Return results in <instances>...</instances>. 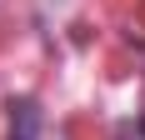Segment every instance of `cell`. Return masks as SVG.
Wrapping results in <instances>:
<instances>
[{"label": "cell", "instance_id": "1", "mask_svg": "<svg viewBox=\"0 0 145 140\" xmlns=\"http://www.w3.org/2000/svg\"><path fill=\"white\" fill-rule=\"evenodd\" d=\"M10 140H40V105L10 100Z\"/></svg>", "mask_w": 145, "mask_h": 140}, {"label": "cell", "instance_id": "2", "mask_svg": "<svg viewBox=\"0 0 145 140\" xmlns=\"http://www.w3.org/2000/svg\"><path fill=\"white\" fill-rule=\"evenodd\" d=\"M140 130H145V105H140Z\"/></svg>", "mask_w": 145, "mask_h": 140}]
</instances>
